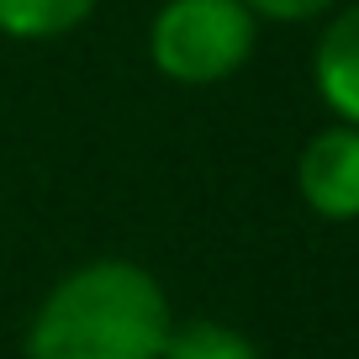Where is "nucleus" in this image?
Segmentation results:
<instances>
[{
  "instance_id": "1",
  "label": "nucleus",
  "mask_w": 359,
  "mask_h": 359,
  "mask_svg": "<svg viewBox=\"0 0 359 359\" xmlns=\"http://www.w3.org/2000/svg\"><path fill=\"white\" fill-rule=\"evenodd\" d=\"M175 327L164 285L137 259H85L64 269L27 317V359H158Z\"/></svg>"
},
{
  "instance_id": "7",
  "label": "nucleus",
  "mask_w": 359,
  "mask_h": 359,
  "mask_svg": "<svg viewBox=\"0 0 359 359\" xmlns=\"http://www.w3.org/2000/svg\"><path fill=\"white\" fill-rule=\"evenodd\" d=\"M254 22H285V27H302V22H323V16L338 11V0H238Z\"/></svg>"
},
{
  "instance_id": "3",
  "label": "nucleus",
  "mask_w": 359,
  "mask_h": 359,
  "mask_svg": "<svg viewBox=\"0 0 359 359\" xmlns=\"http://www.w3.org/2000/svg\"><path fill=\"white\" fill-rule=\"evenodd\" d=\"M296 196L323 222H359V127L327 122L296 154Z\"/></svg>"
},
{
  "instance_id": "2",
  "label": "nucleus",
  "mask_w": 359,
  "mask_h": 359,
  "mask_svg": "<svg viewBox=\"0 0 359 359\" xmlns=\"http://www.w3.org/2000/svg\"><path fill=\"white\" fill-rule=\"evenodd\" d=\"M259 48V22L238 0H164L148 22V58L169 85L206 90L233 79Z\"/></svg>"
},
{
  "instance_id": "4",
  "label": "nucleus",
  "mask_w": 359,
  "mask_h": 359,
  "mask_svg": "<svg viewBox=\"0 0 359 359\" xmlns=\"http://www.w3.org/2000/svg\"><path fill=\"white\" fill-rule=\"evenodd\" d=\"M312 90L333 122L359 127V0L338 6L312 48Z\"/></svg>"
},
{
  "instance_id": "6",
  "label": "nucleus",
  "mask_w": 359,
  "mask_h": 359,
  "mask_svg": "<svg viewBox=\"0 0 359 359\" xmlns=\"http://www.w3.org/2000/svg\"><path fill=\"white\" fill-rule=\"evenodd\" d=\"M158 359H264V348L222 317H175Z\"/></svg>"
},
{
  "instance_id": "5",
  "label": "nucleus",
  "mask_w": 359,
  "mask_h": 359,
  "mask_svg": "<svg viewBox=\"0 0 359 359\" xmlns=\"http://www.w3.org/2000/svg\"><path fill=\"white\" fill-rule=\"evenodd\" d=\"M101 0H0V37L11 43H58L79 32Z\"/></svg>"
}]
</instances>
